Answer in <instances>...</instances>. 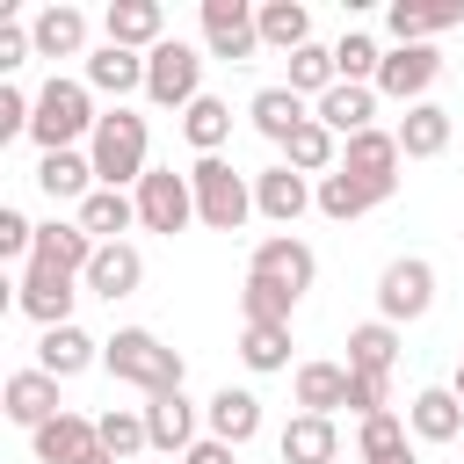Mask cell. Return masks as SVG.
<instances>
[{
    "instance_id": "11",
    "label": "cell",
    "mask_w": 464,
    "mask_h": 464,
    "mask_svg": "<svg viewBox=\"0 0 464 464\" xmlns=\"http://www.w3.org/2000/svg\"><path fill=\"white\" fill-rule=\"evenodd\" d=\"M246 276H268V283H283L290 297H304V290H312V276H319V254H312L297 232H268V239H254Z\"/></svg>"
},
{
    "instance_id": "31",
    "label": "cell",
    "mask_w": 464,
    "mask_h": 464,
    "mask_svg": "<svg viewBox=\"0 0 464 464\" xmlns=\"http://www.w3.org/2000/svg\"><path fill=\"white\" fill-rule=\"evenodd\" d=\"M450 145V109L442 102H413L406 116H399V152L406 160H435Z\"/></svg>"
},
{
    "instance_id": "35",
    "label": "cell",
    "mask_w": 464,
    "mask_h": 464,
    "mask_svg": "<svg viewBox=\"0 0 464 464\" xmlns=\"http://www.w3.org/2000/svg\"><path fill=\"white\" fill-rule=\"evenodd\" d=\"M413 428L399 420V413H370L362 428H355V457L362 464H413V442H406Z\"/></svg>"
},
{
    "instance_id": "8",
    "label": "cell",
    "mask_w": 464,
    "mask_h": 464,
    "mask_svg": "<svg viewBox=\"0 0 464 464\" xmlns=\"http://www.w3.org/2000/svg\"><path fill=\"white\" fill-rule=\"evenodd\" d=\"M203 51L225 65H246L261 51V22L246 0H203Z\"/></svg>"
},
{
    "instance_id": "33",
    "label": "cell",
    "mask_w": 464,
    "mask_h": 464,
    "mask_svg": "<svg viewBox=\"0 0 464 464\" xmlns=\"http://www.w3.org/2000/svg\"><path fill=\"white\" fill-rule=\"evenodd\" d=\"M392 362H399V326H392V319H362V326L348 334V370L392 377Z\"/></svg>"
},
{
    "instance_id": "27",
    "label": "cell",
    "mask_w": 464,
    "mask_h": 464,
    "mask_svg": "<svg viewBox=\"0 0 464 464\" xmlns=\"http://www.w3.org/2000/svg\"><path fill=\"white\" fill-rule=\"evenodd\" d=\"M36 188H44L51 203H65V196L87 203L102 181H94V160H87V152H44V160H36Z\"/></svg>"
},
{
    "instance_id": "41",
    "label": "cell",
    "mask_w": 464,
    "mask_h": 464,
    "mask_svg": "<svg viewBox=\"0 0 464 464\" xmlns=\"http://www.w3.org/2000/svg\"><path fill=\"white\" fill-rule=\"evenodd\" d=\"M377 65H384V51H377V36H362V29H348V36L334 44V72H341L348 87H377Z\"/></svg>"
},
{
    "instance_id": "18",
    "label": "cell",
    "mask_w": 464,
    "mask_h": 464,
    "mask_svg": "<svg viewBox=\"0 0 464 464\" xmlns=\"http://www.w3.org/2000/svg\"><path fill=\"white\" fill-rule=\"evenodd\" d=\"M87 87L116 94V109H123V94H145V51H123V44L87 51Z\"/></svg>"
},
{
    "instance_id": "17",
    "label": "cell",
    "mask_w": 464,
    "mask_h": 464,
    "mask_svg": "<svg viewBox=\"0 0 464 464\" xmlns=\"http://www.w3.org/2000/svg\"><path fill=\"white\" fill-rule=\"evenodd\" d=\"M0 399H7V420H14V428H29V435H36L44 420H58V413H65V406H58V377H44V370H14Z\"/></svg>"
},
{
    "instance_id": "30",
    "label": "cell",
    "mask_w": 464,
    "mask_h": 464,
    "mask_svg": "<svg viewBox=\"0 0 464 464\" xmlns=\"http://www.w3.org/2000/svg\"><path fill=\"white\" fill-rule=\"evenodd\" d=\"M181 138L196 145V160H218V145L232 138V102H218V94H196V102L181 109Z\"/></svg>"
},
{
    "instance_id": "36",
    "label": "cell",
    "mask_w": 464,
    "mask_h": 464,
    "mask_svg": "<svg viewBox=\"0 0 464 464\" xmlns=\"http://www.w3.org/2000/svg\"><path fill=\"white\" fill-rule=\"evenodd\" d=\"M457 22H464V0H442V7H406V0H392V14H384V29H392L399 44H428V36L457 29Z\"/></svg>"
},
{
    "instance_id": "21",
    "label": "cell",
    "mask_w": 464,
    "mask_h": 464,
    "mask_svg": "<svg viewBox=\"0 0 464 464\" xmlns=\"http://www.w3.org/2000/svg\"><path fill=\"white\" fill-rule=\"evenodd\" d=\"M406 428H413L420 442H457V435H464V399H457L450 384H428V392H413Z\"/></svg>"
},
{
    "instance_id": "12",
    "label": "cell",
    "mask_w": 464,
    "mask_h": 464,
    "mask_svg": "<svg viewBox=\"0 0 464 464\" xmlns=\"http://www.w3.org/2000/svg\"><path fill=\"white\" fill-rule=\"evenodd\" d=\"M312 188H319V181H304L297 167H283V160H276V167H261V174H254V210H261L268 225H297L304 210H319V196H312Z\"/></svg>"
},
{
    "instance_id": "28",
    "label": "cell",
    "mask_w": 464,
    "mask_h": 464,
    "mask_svg": "<svg viewBox=\"0 0 464 464\" xmlns=\"http://www.w3.org/2000/svg\"><path fill=\"white\" fill-rule=\"evenodd\" d=\"M29 261H44V268H65V276H87V261H94V239H87V225L72 218V225H36V254Z\"/></svg>"
},
{
    "instance_id": "49",
    "label": "cell",
    "mask_w": 464,
    "mask_h": 464,
    "mask_svg": "<svg viewBox=\"0 0 464 464\" xmlns=\"http://www.w3.org/2000/svg\"><path fill=\"white\" fill-rule=\"evenodd\" d=\"M450 392H457V399H464V362H457V384H450Z\"/></svg>"
},
{
    "instance_id": "29",
    "label": "cell",
    "mask_w": 464,
    "mask_h": 464,
    "mask_svg": "<svg viewBox=\"0 0 464 464\" xmlns=\"http://www.w3.org/2000/svg\"><path fill=\"white\" fill-rule=\"evenodd\" d=\"M145 435H152V450H188V442H203V435H196V399H188V392H160V399L145 406Z\"/></svg>"
},
{
    "instance_id": "24",
    "label": "cell",
    "mask_w": 464,
    "mask_h": 464,
    "mask_svg": "<svg viewBox=\"0 0 464 464\" xmlns=\"http://www.w3.org/2000/svg\"><path fill=\"white\" fill-rule=\"evenodd\" d=\"M29 442H36V464H80L102 435H94V420H87V413H72V406H65V413H58V420H44Z\"/></svg>"
},
{
    "instance_id": "50",
    "label": "cell",
    "mask_w": 464,
    "mask_h": 464,
    "mask_svg": "<svg viewBox=\"0 0 464 464\" xmlns=\"http://www.w3.org/2000/svg\"><path fill=\"white\" fill-rule=\"evenodd\" d=\"M457 239H464V232H457Z\"/></svg>"
},
{
    "instance_id": "40",
    "label": "cell",
    "mask_w": 464,
    "mask_h": 464,
    "mask_svg": "<svg viewBox=\"0 0 464 464\" xmlns=\"http://www.w3.org/2000/svg\"><path fill=\"white\" fill-rule=\"evenodd\" d=\"M94 435H102V450L123 464V457H138V450H152V435H145V406H109L102 420H94Z\"/></svg>"
},
{
    "instance_id": "48",
    "label": "cell",
    "mask_w": 464,
    "mask_h": 464,
    "mask_svg": "<svg viewBox=\"0 0 464 464\" xmlns=\"http://www.w3.org/2000/svg\"><path fill=\"white\" fill-rule=\"evenodd\" d=\"M80 464H116V457H109V450H102V442H94V450H87V457H80Z\"/></svg>"
},
{
    "instance_id": "37",
    "label": "cell",
    "mask_w": 464,
    "mask_h": 464,
    "mask_svg": "<svg viewBox=\"0 0 464 464\" xmlns=\"http://www.w3.org/2000/svg\"><path fill=\"white\" fill-rule=\"evenodd\" d=\"M254 22H261V44H268V51H304V44H312V14H304V0H261Z\"/></svg>"
},
{
    "instance_id": "32",
    "label": "cell",
    "mask_w": 464,
    "mask_h": 464,
    "mask_svg": "<svg viewBox=\"0 0 464 464\" xmlns=\"http://www.w3.org/2000/svg\"><path fill=\"white\" fill-rule=\"evenodd\" d=\"M80 225H87L94 246H109V239H123V232L138 225V196H123V188H94V196L80 203Z\"/></svg>"
},
{
    "instance_id": "15",
    "label": "cell",
    "mask_w": 464,
    "mask_h": 464,
    "mask_svg": "<svg viewBox=\"0 0 464 464\" xmlns=\"http://www.w3.org/2000/svg\"><path fill=\"white\" fill-rule=\"evenodd\" d=\"M29 44H36V58H87V14L65 7V0H51V7H36Z\"/></svg>"
},
{
    "instance_id": "23",
    "label": "cell",
    "mask_w": 464,
    "mask_h": 464,
    "mask_svg": "<svg viewBox=\"0 0 464 464\" xmlns=\"http://www.w3.org/2000/svg\"><path fill=\"white\" fill-rule=\"evenodd\" d=\"M87 362H102V341H94L87 326H51V334L36 341V370H44V377H80Z\"/></svg>"
},
{
    "instance_id": "22",
    "label": "cell",
    "mask_w": 464,
    "mask_h": 464,
    "mask_svg": "<svg viewBox=\"0 0 464 464\" xmlns=\"http://www.w3.org/2000/svg\"><path fill=\"white\" fill-rule=\"evenodd\" d=\"M276 450H283V464H334L341 457V428L326 413H290V428L276 435Z\"/></svg>"
},
{
    "instance_id": "39",
    "label": "cell",
    "mask_w": 464,
    "mask_h": 464,
    "mask_svg": "<svg viewBox=\"0 0 464 464\" xmlns=\"http://www.w3.org/2000/svg\"><path fill=\"white\" fill-rule=\"evenodd\" d=\"M239 312H246V326H290L297 297H290L283 283H268V276H246V283H239Z\"/></svg>"
},
{
    "instance_id": "25",
    "label": "cell",
    "mask_w": 464,
    "mask_h": 464,
    "mask_svg": "<svg viewBox=\"0 0 464 464\" xmlns=\"http://www.w3.org/2000/svg\"><path fill=\"white\" fill-rule=\"evenodd\" d=\"M312 116H319L334 138H362V130H377V123H370V116H377V87H348V80H341L334 94H319Z\"/></svg>"
},
{
    "instance_id": "42",
    "label": "cell",
    "mask_w": 464,
    "mask_h": 464,
    "mask_svg": "<svg viewBox=\"0 0 464 464\" xmlns=\"http://www.w3.org/2000/svg\"><path fill=\"white\" fill-rule=\"evenodd\" d=\"M290 94H334L341 87V72H334V51L326 44H304V51H290V80H283Z\"/></svg>"
},
{
    "instance_id": "26",
    "label": "cell",
    "mask_w": 464,
    "mask_h": 464,
    "mask_svg": "<svg viewBox=\"0 0 464 464\" xmlns=\"http://www.w3.org/2000/svg\"><path fill=\"white\" fill-rule=\"evenodd\" d=\"M276 152H283V167H297L304 181H312V174H334V167H341V138H334V130H326L319 116H312V123H297V130H290V138H283Z\"/></svg>"
},
{
    "instance_id": "7",
    "label": "cell",
    "mask_w": 464,
    "mask_h": 464,
    "mask_svg": "<svg viewBox=\"0 0 464 464\" xmlns=\"http://www.w3.org/2000/svg\"><path fill=\"white\" fill-rule=\"evenodd\" d=\"M130 196H138V225H145V232H181V225H196V188H188V174H174V167H145V181H138Z\"/></svg>"
},
{
    "instance_id": "45",
    "label": "cell",
    "mask_w": 464,
    "mask_h": 464,
    "mask_svg": "<svg viewBox=\"0 0 464 464\" xmlns=\"http://www.w3.org/2000/svg\"><path fill=\"white\" fill-rule=\"evenodd\" d=\"M348 413H355V420L392 413V377H362V370H348Z\"/></svg>"
},
{
    "instance_id": "34",
    "label": "cell",
    "mask_w": 464,
    "mask_h": 464,
    "mask_svg": "<svg viewBox=\"0 0 464 464\" xmlns=\"http://www.w3.org/2000/svg\"><path fill=\"white\" fill-rule=\"evenodd\" d=\"M297 406L334 420L348 406V362H297Z\"/></svg>"
},
{
    "instance_id": "19",
    "label": "cell",
    "mask_w": 464,
    "mask_h": 464,
    "mask_svg": "<svg viewBox=\"0 0 464 464\" xmlns=\"http://www.w3.org/2000/svg\"><path fill=\"white\" fill-rule=\"evenodd\" d=\"M319 218H334V225H348V218H362V210H377L392 188H377V181H362V174H348V167H334V174H319Z\"/></svg>"
},
{
    "instance_id": "44",
    "label": "cell",
    "mask_w": 464,
    "mask_h": 464,
    "mask_svg": "<svg viewBox=\"0 0 464 464\" xmlns=\"http://www.w3.org/2000/svg\"><path fill=\"white\" fill-rule=\"evenodd\" d=\"M29 254H36V225L14 203H0V261H22L29 268Z\"/></svg>"
},
{
    "instance_id": "16",
    "label": "cell",
    "mask_w": 464,
    "mask_h": 464,
    "mask_svg": "<svg viewBox=\"0 0 464 464\" xmlns=\"http://www.w3.org/2000/svg\"><path fill=\"white\" fill-rule=\"evenodd\" d=\"M341 167L362 174V181H377V188H399V167H406L399 130H362V138H348V145H341Z\"/></svg>"
},
{
    "instance_id": "2",
    "label": "cell",
    "mask_w": 464,
    "mask_h": 464,
    "mask_svg": "<svg viewBox=\"0 0 464 464\" xmlns=\"http://www.w3.org/2000/svg\"><path fill=\"white\" fill-rule=\"evenodd\" d=\"M94 87L87 80H44L36 87V116H29V138L36 152H80V138H94Z\"/></svg>"
},
{
    "instance_id": "3",
    "label": "cell",
    "mask_w": 464,
    "mask_h": 464,
    "mask_svg": "<svg viewBox=\"0 0 464 464\" xmlns=\"http://www.w3.org/2000/svg\"><path fill=\"white\" fill-rule=\"evenodd\" d=\"M145 145H152V130H145V116L138 109H109L102 123H94V138H87V160H94V181L102 188H138L145 181Z\"/></svg>"
},
{
    "instance_id": "46",
    "label": "cell",
    "mask_w": 464,
    "mask_h": 464,
    "mask_svg": "<svg viewBox=\"0 0 464 464\" xmlns=\"http://www.w3.org/2000/svg\"><path fill=\"white\" fill-rule=\"evenodd\" d=\"M29 116H36V102L22 87H0V145L7 138H29Z\"/></svg>"
},
{
    "instance_id": "14",
    "label": "cell",
    "mask_w": 464,
    "mask_h": 464,
    "mask_svg": "<svg viewBox=\"0 0 464 464\" xmlns=\"http://www.w3.org/2000/svg\"><path fill=\"white\" fill-rule=\"evenodd\" d=\"M102 29H109V44H123V51H152V44H167V7H160V0H109Z\"/></svg>"
},
{
    "instance_id": "6",
    "label": "cell",
    "mask_w": 464,
    "mask_h": 464,
    "mask_svg": "<svg viewBox=\"0 0 464 464\" xmlns=\"http://www.w3.org/2000/svg\"><path fill=\"white\" fill-rule=\"evenodd\" d=\"M428 304H435V268L420 254L384 261V276H377V319L406 326V319H428Z\"/></svg>"
},
{
    "instance_id": "47",
    "label": "cell",
    "mask_w": 464,
    "mask_h": 464,
    "mask_svg": "<svg viewBox=\"0 0 464 464\" xmlns=\"http://www.w3.org/2000/svg\"><path fill=\"white\" fill-rule=\"evenodd\" d=\"M181 464H232V442L203 435V442H188V450H181Z\"/></svg>"
},
{
    "instance_id": "43",
    "label": "cell",
    "mask_w": 464,
    "mask_h": 464,
    "mask_svg": "<svg viewBox=\"0 0 464 464\" xmlns=\"http://www.w3.org/2000/svg\"><path fill=\"white\" fill-rule=\"evenodd\" d=\"M239 362L261 370V377L268 370H290V326H246L239 334Z\"/></svg>"
},
{
    "instance_id": "9",
    "label": "cell",
    "mask_w": 464,
    "mask_h": 464,
    "mask_svg": "<svg viewBox=\"0 0 464 464\" xmlns=\"http://www.w3.org/2000/svg\"><path fill=\"white\" fill-rule=\"evenodd\" d=\"M72 297H80V276H65V268H44V261H29L22 268V283H14V304L51 334V326H72Z\"/></svg>"
},
{
    "instance_id": "4",
    "label": "cell",
    "mask_w": 464,
    "mask_h": 464,
    "mask_svg": "<svg viewBox=\"0 0 464 464\" xmlns=\"http://www.w3.org/2000/svg\"><path fill=\"white\" fill-rule=\"evenodd\" d=\"M188 188H196V225H210V232H239L254 218V181L232 160H196Z\"/></svg>"
},
{
    "instance_id": "13",
    "label": "cell",
    "mask_w": 464,
    "mask_h": 464,
    "mask_svg": "<svg viewBox=\"0 0 464 464\" xmlns=\"http://www.w3.org/2000/svg\"><path fill=\"white\" fill-rule=\"evenodd\" d=\"M138 283H145V254H138L130 239L94 246V261H87V276H80V290H87V297H109V304H116V297H130Z\"/></svg>"
},
{
    "instance_id": "20",
    "label": "cell",
    "mask_w": 464,
    "mask_h": 464,
    "mask_svg": "<svg viewBox=\"0 0 464 464\" xmlns=\"http://www.w3.org/2000/svg\"><path fill=\"white\" fill-rule=\"evenodd\" d=\"M203 420H210V435H218V442L246 450V442L261 435V399H254V392H239V384H225V392H210Z\"/></svg>"
},
{
    "instance_id": "38",
    "label": "cell",
    "mask_w": 464,
    "mask_h": 464,
    "mask_svg": "<svg viewBox=\"0 0 464 464\" xmlns=\"http://www.w3.org/2000/svg\"><path fill=\"white\" fill-rule=\"evenodd\" d=\"M246 116H254V130H261L268 145H283L297 123H312V116H304V94H290V87H261V94L246 102Z\"/></svg>"
},
{
    "instance_id": "1",
    "label": "cell",
    "mask_w": 464,
    "mask_h": 464,
    "mask_svg": "<svg viewBox=\"0 0 464 464\" xmlns=\"http://www.w3.org/2000/svg\"><path fill=\"white\" fill-rule=\"evenodd\" d=\"M102 362H109V377L116 384H138L145 399H160V392H181V355L152 334V326H116L109 341H102Z\"/></svg>"
},
{
    "instance_id": "10",
    "label": "cell",
    "mask_w": 464,
    "mask_h": 464,
    "mask_svg": "<svg viewBox=\"0 0 464 464\" xmlns=\"http://www.w3.org/2000/svg\"><path fill=\"white\" fill-rule=\"evenodd\" d=\"M435 72H442V51H435V44H392L384 65H377V94H392V102L413 109V102H428Z\"/></svg>"
},
{
    "instance_id": "5",
    "label": "cell",
    "mask_w": 464,
    "mask_h": 464,
    "mask_svg": "<svg viewBox=\"0 0 464 464\" xmlns=\"http://www.w3.org/2000/svg\"><path fill=\"white\" fill-rule=\"evenodd\" d=\"M196 94H203V51L181 44V36L152 44V51H145V102H160V109H188Z\"/></svg>"
}]
</instances>
